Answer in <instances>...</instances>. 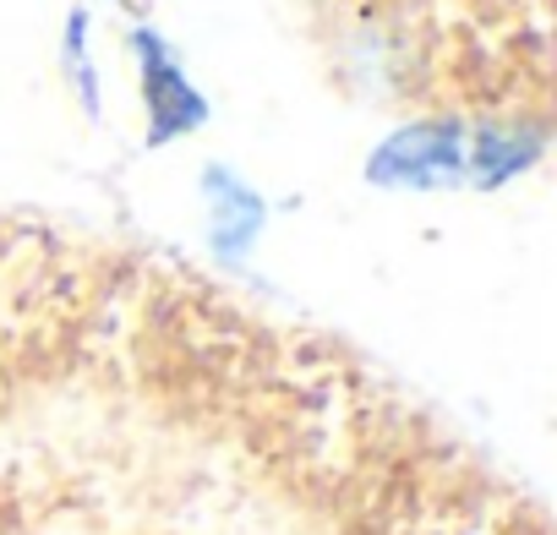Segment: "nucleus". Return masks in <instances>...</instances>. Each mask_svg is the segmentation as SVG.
Here are the masks:
<instances>
[{
  "label": "nucleus",
  "mask_w": 557,
  "mask_h": 535,
  "mask_svg": "<svg viewBox=\"0 0 557 535\" xmlns=\"http://www.w3.org/2000/svg\"><path fill=\"white\" fill-rule=\"evenodd\" d=\"M535 137L486 132V126H410L377 148L372 181L383 186H497L519 164H530Z\"/></svg>",
  "instance_id": "1"
},
{
  "label": "nucleus",
  "mask_w": 557,
  "mask_h": 535,
  "mask_svg": "<svg viewBox=\"0 0 557 535\" xmlns=\"http://www.w3.org/2000/svg\"><path fill=\"white\" fill-rule=\"evenodd\" d=\"M137 50H143V61H148V104H153V142L159 137H175V132H186V126H197L208 110H202V99L186 88V77H181V66L170 61V50L153 39V34H137Z\"/></svg>",
  "instance_id": "2"
},
{
  "label": "nucleus",
  "mask_w": 557,
  "mask_h": 535,
  "mask_svg": "<svg viewBox=\"0 0 557 535\" xmlns=\"http://www.w3.org/2000/svg\"><path fill=\"white\" fill-rule=\"evenodd\" d=\"M208 186H213V191H224V197H213V202H219V246H224V251H235V246L257 229L262 208H257V197H251L235 175H224V170H213V175H208Z\"/></svg>",
  "instance_id": "3"
}]
</instances>
